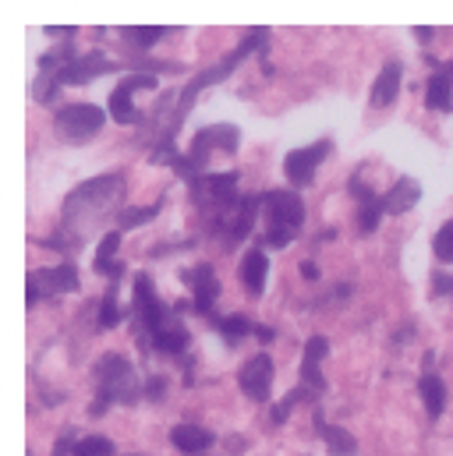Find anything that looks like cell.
I'll use <instances>...</instances> for the list:
<instances>
[{
    "instance_id": "2",
    "label": "cell",
    "mask_w": 453,
    "mask_h": 456,
    "mask_svg": "<svg viewBox=\"0 0 453 456\" xmlns=\"http://www.w3.org/2000/svg\"><path fill=\"white\" fill-rule=\"evenodd\" d=\"M120 199H124V174H103L93 177L86 184H78L61 209V230L64 237H71L75 251L86 244V237H93L111 216L120 213Z\"/></svg>"
},
{
    "instance_id": "17",
    "label": "cell",
    "mask_w": 453,
    "mask_h": 456,
    "mask_svg": "<svg viewBox=\"0 0 453 456\" xmlns=\"http://www.w3.org/2000/svg\"><path fill=\"white\" fill-rule=\"evenodd\" d=\"M266 280H269V258L262 248H251L244 258H241V283L251 297H259L266 290Z\"/></svg>"
},
{
    "instance_id": "4",
    "label": "cell",
    "mask_w": 453,
    "mask_h": 456,
    "mask_svg": "<svg viewBox=\"0 0 453 456\" xmlns=\"http://www.w3.org/2000/svg\"><path fill=\"white\" fill-rule=\"evenodd\" d=\"M96 400H93V414H107L111 403H138L145 396V386L138 382L135 368L128 364V357L120 354H107L96 364Z\"/></svg>"
},
{
    "instance_id": "32",
    "label": "cell",
    "mask_w": 453,
    "mask_h": 456,
    "mask_svg": "<svg viewBox=\"0 0 453 456\" xmlns=\"http://www.w3.org/2000/svg\"><path fill=\"white\" fill-rule=\"evenodd\" d=\"M71 453H75V432H64L57 439V446H54V456H71Z\"/></svg>"
},
{
    "instance_id": "5",
    "label": "cell",
    "mask_w": 453,
    "mask_h": 456,
    "mask_svg": "<svg viewBox=\"0 0 453 456\" xmlns=\"http://www.w3.org/2000/svg\"><path fill=\"white\" fill-rule=\"evenodd\" d=\"M262 244L266 248H287L294 240L298 227L305 224V202L301 195L287 191V188H276V191H262Z\"/></svg>"
},
{
    "instance_id": "34",
    "label": "cell",
    "mask_w": 453,
    "mask_h": 456,
    "mask_svg": "<svg viewBox=\"0 0 453 456\" xmlns=\"http://www.w3.org/2000/svg\"><path fill=\"white\" fill-rule=\"evenodd\" d=\"M255 337H259L262 343H269L273 337H276V333H273V330H266V326H255Z\"/></svg>"
},
{
    "instance_id": "29",
    "label": "cell",
    "mask_w": 453,
    "mask_h": 456,
    "mask_svg": "<svg viewBox=\"0 0 453 456\" xmlns=\"http://www.w3.org/2000/svg\"><path fill=\"white\" fill-rule=\"evenodd\" d=\"M432 251H436L440 262H453V220H447V224L440 227L436 240H432Z\"/></svg>"
},
{
    "instance_id": "7",
    "label": "cell",
    "mask_w": 453,
    "mask_h": 456,
    "mask_svg": "<svg viewBox=\"0 0 453 456\" xmlns=\"http://www.w3.org/2000/svg\"><path fill=\"white\" fill-rule=\"evenodd\" d=\"M262 213V195H241L234 206H226L220 213H210V233L224 237L226 244H237L244 240L251 230H255V220Z\"/></svg>"
},
{
    "instance_id": "14",
    "label": "cell",
    "mask_w": 453,
    "mask_h": 456,
    "mask_svg": "<svg viewBox=\"0 0 453 456\" xmlns=\"http://www.w3.org/2000/svg\"><path fill=\"white\" fill-rule=\"evenodd\" d=\"M185 283L192 287V308L199 312V315H213V308H217V297H220V280H217V273H213V265H195V269H188L185 273Z\"/></svg>"
},
{
    "instance_id": "36",
    "label": "cell",
    "mask_w": 453,
    "mask_h": 456,
    "mask_svg": "<svg viewBox=\"0 0 453 456\" xmlns=\"http://www.w3.org/2000/svg\"><path fill=\"white\" fill-rule=\"evenodd\" d=\"M443 71H450V75H453V61H450V64H447V68H443Z\"/></svg>"
},
{
    "instance_id": "35",
    "label": "cell",
    "mask_w": 453,
    "mask_h": 456,
    "mask_svg": "<svg viewBox=\"0 0 453 456\" xmlns=\"http://www.w3.org/2000/svg\"><path fill=\"white\" fill-rule=\"evenodd\" d=\"M415 36H422V43H429V39H432V28H425V25H418V28H415Z\"/></svg>"
},
{
    "instance_id": "22",
    "label": "cell",
    "mask_w": 453,
    "mask_h": 456,
    "mask_svg": "<svg viewBox=\"0 0 453 456\" xmlns=\"http://www.w3.org/2000/svg\"><path fill=\"white\" fill-rule=\"evenodd\" d=\"M117 248H120V230H111V233H103V240H100V248H96V258H93L96 273H100V276H107L111 283H117V280L124 276V265H120V262H113Z\"/></svg>"
},
{
    "instance_id": "15",
    "label": "cell",
    "mask_w": 453,
    "mask_h": 456,
    "mask_svg": "<svg viewBox=\"0 0 453 456\" xmlns=\"http://www.w3.org/2000/svg\"><path fill=\"white\" fill-rule=\"evenodd\" d=\"M350 195L358 199V230L368 237V233H375L379 230V220H383V195H372V188H365L358 177H350Z\"/></svg>"
},
{
    "instance_id": "33",
    "label": "cell",
    "mask_w": 453,
    "mask_h": 456,
    "mask_svg": "<svg viewBox=\"0 0 453 456\" xmlns=\"http://www.w3.org/2000/svg\"><path fill=\"white\" fill-rule=\"evenodd\" d=\"M301 276L305 280H319V265L316 262H301Z\"/></svg>"
},
{
    "instance_id": "21",
    "label": "cell",
    "mask_w": 453,
    "mask_h": 456,
    "mask_svg": "<svg viewBox=\"0 0 453 456\" xmlns=\"http://www.w3.org/2000/svg\"><path fill=\"white\" fill-rule=\"evenodd\" d=\"M316 432L323 436V443H326L330 456H358V443H354V436H350V432H343V428H337V425H326L323 407H316Z\"/></svg>"
},
{
    "instance_id": "25",
    "label": "cell",
    "mask_w": 453,
    "mask_h": 456,
    "mask_svg": "<svg viewBox=\"0 0 453 456\" xmlns=\"http://www.w3.org/2000/svg\"><path fill=\"white\" fill-rule=\"evenodd\" d=\"M156 213H160V202H156V206H131V209H120V213H117V230L124 233V230L142 227V224L156 220Z\"/></svg>"
},
{
    "instance_id": "27",
    "label": "cell",
    "mask_w": 453,
    "mask_h": 456,
    "mask_svg": "<svg viewBox=\"0 0 453 456\" xmlns=\"http://www.w3.org/2000/svg\"><path fill=\"white\" fill-rule=\"evenodd\" d=\"M113 453H117V446H113L107 436H86V439L75 443V453L71 456H113Z\"/></svg>"
},
{
    "instance_id": "16",
    "label": "cell",
    "mask_w": 453,
    "mask_h": 456,
    "mask_svg": "<svg viewBox=\"0 0 453 456\" xmlns=\"http://www.w3.org/2000/svg\"><path fill=\"white\" fill-rule=\"evenodd\" d=\"M400 82H404V68H400V61H386L383 71H379V78L372 82V96H368V103H372L375 110L390 107V103L400 96Z\"/></svg>"
},
{
    "instance_id": "10",
    "label": "cell",
    "mask_w": 453,
    "mask_h": 456,
    "mask_svg": "<svg viewBox=\"0 0 453 456\" xmlns=\"http://www.w3.org/2000/svg\"><path fill=\"white\" fill-rule=\"evenodd\" d=\"M149 93L156 89V75L152 71H138V75H128L117 82V89L111 93V114L117 124H142L145 114L135 107V93Z\"/></svg>"
},
{
    "instance_id": "19",
    "label": "cell",
    "mask_w": 453,
    "mask_h": 456,
    "mask_svg": "<svg viewBox=\"0 0 453 456\" xmlns=\"http://www.w3.org/2000/svg\"><path fill=\"white\" fill-rule=\"evenodd\" d=\"M170 443L185 456H199L217 443V436L210 428H199V425H177V428H170Z\"/></svg>"
},
{
    "instance_id": "13",
    "label": "cell",
    "mask_w": 453,
    "mask_h": 456,
    "mask_svg": "<svg viewBox=\"0 0 453 456\" xmlns=\"http://www.w3.org/2000/svg\"><path fill=\"white\" fill-rule=\"evenodd\" d=\"M330 149H334V142H330V138H323V142H316V145H305V149L287 152V159H284V177H287L294 188L312 184L316 167H319V163L330 156Z\"/></svg>"
},
{
    "instance_id": "12",
    "label": "cell",
    "mask_w": 453,
    "mask_h": 456,
    "mask_svg": "<svg viewBox=\"0 0 453 456\" xmlns=\"http://www.w3.org/2000/svg\"><path fill=\"white\" fill-rule=\"evenodd\" d=\"M237 386L251 403H266L269 393H273V357L269 354H251L237 371Z\"/></svg>"
},
{
    "instance_id": "20",
    "label": "cell",
    "mask_w": 453,
    "mask_h": 456,
    "mask_svg": "<svg viewBox=\"0 0 453 456\" xmlns=\"http://www.w3.org/2000/svg\"><path fill=\"white\" fill-rule=\"evenodd\" d=\"M418 393H422V403H425L429 421H440L443 411H447V382H443L436 371H425V375L418 379Z\"/></svg>"
},
{
    "instance_id": "11",
    "label": "cell",
    "mask_w": 453,
    "mask_h": 456,
    "mask_svg": "<svg viewBox=\"0 0 453 456\" xmlns=\"http://www.w3.org/2000/svg\"><path fill=\"white\" fill-rule=\"evenodd\" d=\"M25 290H29V297H25L29 308L39 305L46 294H71V290H78V269L71 262H61L54 269H36V273H29Z\"/></svg>"
},
{
    "instance_id": "18",
    "label": "cell",
    "mask_w": 453,
    "mask_h": 456,
    "mask_svg": "<svg viewBox=\"0 0 453 456\" xmlns=\"http://www.w3.org/2000/svg\"><path fill=\"white\" fill-rule=\"evenodd\" d=\"M418 199H422V184H418L415 177H400V181L383 195V209L393 213V216H400V213H411V209L418 206Z\"/></svg>"
},
{
    "instance_id": "26",
    "label": "cell",
    "mask_w": 453,
    "mask_h": 456,
    "mask_svg": "<svg viewBox=\"0 0 453 456\" xmlns=\"http://www.w3.org/2000/svg\"><path fill=\"white\" fill-rule=\"evenodd\" d=\"M120 319H124V308L117 305V283H111L103 301H100V330H113Z\"/></svg>"
},
{
    "instance_id": "28",
    "label": "cell",
    "mask_w": 453,
    "mask_h": 456,
    "mask_svg": "<svg viewBox=\"0 0 453 456\" xmlns=\"http://www.w3.org/2000/svg\"><path fill=\"white\" fill-rule=\"evenodd\" d=\"M124 32V39H131L135 46H152V43H160L170 28H163V25H149V28H142V25H128V28H120Z\"/></svg>"
},
{
    "instance_id": "3",
    "label": "cell",
    "mask_w": 453,
    "mask_h": 456,
    "mask_svg": "<svg viewBox=\"0 0 453 456\" xmlns=\"http://www.w3.org/2000/svg\"><path fill=\"white\" fill-rule=\"evenodd\" d=\"M266 36H269L266 28H259V32H248V36L237 43V50H234V53H226L224 61H220V64H213L210 71L195 75V78H192V82H188V86L177 93V96H181V100H177V110L167 117V124H163V134L156 138V152H152V163H167V167L174 163V156H177V149H174V138H177V131H181V120H185V117H188V110L195 107L199 93H202L206 86H217V82H224L226 75H234V68H237V64H241V61H244L251 50H262V46H266Z\"/></svg>"
},
{
    "instance_id": "9",
    "label": "cell",
    "mask_w": 453,
    "mask_h": 456,
    "mask_svg": "<svg viewBox=\"0 0 453 456\" xmlns=\"http://www.w3.org/2000/svg\"><path fill=\"white\" fill-rule=\"evenodd\" d=\"M192 191V202L210 216V213H220L226 206L237 202V174H202L199 181L188 184Z\"/></svg>"
},
{
    "instance_id": "24",
    "label": "cell",
    "mask_w": 453,
    "mask_h": 456,
    "mask_svg": "<svg viewBox=\"0 0 453 456\" xmlns=\"http://www.w3.org/2000/svg\"><path fill=\"white\" fill-rule=\"evenodd\" d=\"M217 330L230 343H241L244 337H255V326H251L248 315H224V319H217Z\"/></svg>"
},
{
    "instance_id": "8",
    "label": "cell",
    "mask_w": 453,
    "mask_h": 456,
    "mask_svg": "<svg viewBox=\"0 0 453 456\" xmlns=\"http://www.w3.org/2000/svg\"><path fill=\"white\" fill-rule=\"evenodd\" d=\"M103 124H107V114L100 107H93V103H68L54 117V131L68 145H82V142L96 138L103 131Z\"/></svg>"
},
{
    "instance_id": "23",
    "label": "cell",
    "mask_w": 453,
    "mask_h": 456,
    "mask_svg": "<svg viewBox=\"0 0 453 456\" xmlns=\"http://www.w3.org/2000/svg\"><path fill=\"white\" fill-rule=\"evenodd\" d=\"M425 103L432 107V110H440V114H450L453 110V75L450 71H436L432 78H429V86H425Z\"/></svg>"
},
{
    "instance_id": "6",
    "label": "cell",
    "mask_w": 453,
    "mask_h": 456,
    "mask_svg": "<svg viewBox=\"0 0 453 456\" xmlns=\"http://www.w3.org/2000/svg\"><path fill=\"white\" fill-rule=\"evenodd\" d=\"M237 142H241V131L234 127V124H210V127H202L195 138H192V149L181 156H174V174H181V181H199L202 177V170H206V159L220 149V152H234L237 149Z\"/></svg>"
},
{
    "instance_id": "1",
    "label": "cell",
    "mask_w": 453,
    "mask_h": 456,
    "mask_svg": "<svg viewBox=\"0 0 453 456\" xmlns=\"http://www.w3.org/2000/svg\"><path fill=\"white\" fill-rule=\"evenodd\" d=\"M135 322H138L142 350H156V354H167V357H185L192 333L181 322V308L177 305H163L156 297L152 276H145V273L135 276Z\"/></svg>"
},
{
    "instance_id": "31",
    "label": "cell",
    "mask_w": 453,
    "mask_h": 456,
    "mask_svg": "<svg viewBox=\"0 0 453 456\" xmlns=\"http://www.w3.org/2000/svg\"><path fill=\"white\" fill-rule=\"evenodd\" d=\"M163 389H167V379L163 375L145 379V400H163Z\"/></svg>"
},
{
    "instance_id": "30",
    "label": "cell",
    "mask_w": 453,
    "mask_h": 456,
    "mask_svg": "<svg viewBox=\"0 0 453 456\" xmlns=\"http://www.w3.org/2000/svg\"><path fill=\"white\" fill-rule=\"evenodd\" d=\"M432 294H447V297H453V276H447L443 269H436V273H432Z\"/></svg>"
}]
</instances>
